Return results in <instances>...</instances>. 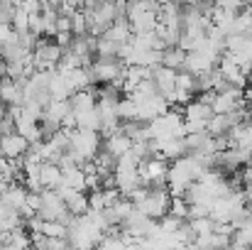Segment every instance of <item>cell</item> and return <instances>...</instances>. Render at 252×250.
Instances as JSON below:
<instances>
[{
	"instance_id": "d4e9b609",
	"label": "cell",
	"mask_w": 252,
	"mask_h": 250,
	"mask_svg": "<svg viewBox=\"0 0 252 250\" xmlns=\"http://www.w3.org/2000/svg\"><path fill=\"white\" fill-rule=\"evenodd\" d=\"M243 10H248L252 15V0H245V2H243Z\"/></svg>"
},
{
	"instance_id": "603a6c76",
	"label": "cell",
	"mask_w": 252,
	"mask_h": 250,
	"mask_svg": "<svg viewBox=\"0 0 252 250\" xmlns=\"http://www.w3.org/2000/svg\"><path fill=\"white\" fill-rule=\"evenodd\" d=\"M71 37H74L71 32H57V35H54V42H57L62 49H66V47L71 44Z\"/></svg>"
},
{
	"instance_id": "8fae6325",
	"label": "cell",
	"mask_w": 252,
	"mask_h": 250,
	"mask_svg": "<svg viewBox=\"0 0 252 250\" xmlns=\"http://www.w3.org/2000/svg\"><path fill=\"white\" fill-rule=\"evenodd\" d=\"M181 115H184V120H208V118L213 115V110H211L208 103L193 98V101H189V103L181 108Z\"/></svg>"
},
{
	"instance_id": "2e32d148",
	"label": "cell",
	"mask_w": 252,
	"mask_h": 250,
	"mask_svg": "<svg viewBox=\"0 0 252 250\" xmlns=\"http://www.w3.org/2000/svg\"><path fill=\"white\" fill-rule=\"evenodd\" d=\"M49 93H52V98H69V96H71V88H69V83H66L62 71H52Z\"/></svg>"
},
{
	"instance_id": "7a4b0ae2",
	"label": "cell",
	"mask_w": 252,
	"mask_h": 250,
	"mask_svg": "<svg viewBox=\"0 0 252 250\" xmlns=\"http://www.w3.org/2000/svg\"><path fill=\"white\" fill-rule=\"evenodd\" d=\"M167 169H169V160L159 157V155H152L147 160H142L137 172H140V179L145 186H167Z\"/></svg>"
},
{
	"instance_id": "f1b7e54d",
	"label": "cell",
	"mask_w": 252,
	"mask_h": 250,
	"mask_svg": "<svg viewBox=\"0 0 252 250\" xmlns=\"http://www.w3.org/2000/svg\"><path fill=\"white\" fill-rule=\"evenodd\" d=\"M127 2H140V0H127Z\"/></svg>"
},
{
	"instance_id": "7402d4cb",
	"label": "cell",
	"mask_w": 252,
	"mask_h": 250,
	"mask_svg": "<svg viewBox=\"0 0 252 250\" xmlns=\"http://www.w3.org/2000/svg\"><path fill=\"white\" fill-rule=\"evenodd\" d=\"M243 2H245V0H213V5H218V7H223V10H230V12L243 10Z\"/></svg>"
},
{
	"instance_id": "8992f818",
	"label": "cell",
	"mask_w": 252,
	"mask_h": 250,
	"mask_svg": "<svg viewBox=\"0 0 252 250\" xmlns=\"http://www.w3.org/2000/svg\"><path fill=\"white\" fill-rule=\"evenodd\" d=\"M152 81L157 86V91L164 96L171 106V96H174V86H176V69H169L164 64L152 69Z\"/></svg>"
},
{
	"instance_id": "44dd1931",
	"label": "cell",
	"mask_w": 252,
	"mask_h": 250,
	"mask_svg": "<svg viewBox=\"0 0 252 250\" xmlns=\"http://www.w3.org/2000/svg\"><path fill=\"white\" fill-rule=\"evenodd\" d=\"M206 130V120H184V135L189 133H203Z\"/></svg>"
},
{
	"instance_id": "3957f363",
	"label": "cell",
	"mask_w": 252,
	"mask_h": 250,
	"mask_svg": "<svg viewBox=\"0 0 252 250\" xmlns=\"http://www.w3.org/2000/svg\"><path fill=\"white\" fill-rule=\"evenodd\" d=\"M123 69H125V64H123V59H118V57H113V59H93V64L88 67V71H91V81L93 83H110L115 81L118 76H123Z\"/></svg>"
},
{
	"instance_id": "484cf974",
	"label": "cell",
	"mask_w": 252,
	"mask_h": 250,
	"mask_svg": "<svg viewBox=\"0 0 252 250\" xmlns=\"http://www.w3.org/2000/svg\"><path fill=\"white\" fill-rule=\"evenodd\" d=\"M248 88H252V69H250V74H248Z\"/></svg>"
},
{
	"instance_id": "52a82bcc",
	"label": "cell",
	"mask_w": 252,
	"mask_h": 250,
	"mask_svg": "<svg viewBox=\"0 0 252 250\" xmlns=\"http://www.w3.org/2000/svg\"><path fill=\"white\" fill-rule=\"evenodd\" d=\"M100 147L108 150L110 155L120 157V155L130 152V147H132V138H130L127 133H123V130H115V133H110V135L103 138V145H100Z\"/></svg>"
},
{
	"instance_id": "ac0fdd59",
	"label": "cell",
	"mask_w": 252,
	"mask_h": 250,
	"mask_svg": "<svg viewBox=\"0 0 252 250\" xmlns=\"http://www.w3.org/2000/svg\"><path fill=\"white\" fill-rule=\"evenodd\" d=\"M169 214L179 216V218H189V201L184 196H171L169 201Z\"/></svg>"
},
{
	"instance_id": "ba28073f",
	"label": "cell",
	"mask_w": 252,
	"mask_h": 250,
	"mask_svg": "<svg viewBox=\"0 0 252 250\" xmlns=\"http://www.w3.org/2000/svg\"><path fill=\"white\" fill-rule=\"evenodd\" d=\"M0 201H5V204H10L12 209L20 211L25 206V201H27V186L22 181H7L5 191L0 194Z\"/></svg>"
},
{
	"instance_id": "4fadbf2b",
	"label": "cell",
	"mask_w": 252,
	"mask_h": 250,
	"mask_svg": "<svg viewBox=\"0 0 252 250\" xmlns=\"http://www.w3.org/2000/svg\"><path fill=\"white\" fill-rule=\"evenodd\" d=\"M118 52H120V44L118 42L108 39L105 35H98L95 37V57L98 59H113V57H118Z\"/></svg>"
},
{
	"instance_id": "d6986e66",
	"label": "cell",
	"mask_w": 252,
	"mask_h": 250,
	"mask_svg": "<svg viewBox=\"0 0 252 250\" xmlns=\"http://www.w3.org/2000/svg\"><path fill=\"white\" fill-rule=\"evenodd\" d=\"M88 209H91V211H103V209H105L103 189H91V194H88Z\"/></svg>"
},
{
	"instance_id": "6da1fadb",
	"label": "cell",
	"mask_w": 252,
	"mask_h": 250,
	"mask_svg": "<svg viewBox=\"0 0 252 250\" xmlns=\"http://www.w3.org/2000/svg\"><path fill=\"white\" fill-rule=\"evenodd\" d=\"M169 201H171V194H169L167 186H147V194H145L135 206H137V211H142L145 216L159 221L169 211Z\"/></svg>"
},
{
	"instance_id": "30bf717a",
	"label": "cell",
	"mask_w": 252,
	"mask_h": 250,
	"mask_svg": "<svg viewBox=\"0 0 252 250\" xmlns=\"http://www.w3.org/2000/svg\"><path fill=\"white\" fill-rule=\"evenodd\" d=\"M39 181H42V189H57L62 184V167L57 162H42L39 165Z\"/></svg>"
},
{
	"instance_id": "5bb4252c",
	"label": "cell",
	"mask_w": 252,
	"mask_h": 250,
	"mask_svg": "<svg viewBox=\"0 0 252 250\" xmlns=\"http://www.w3.org/2000/svg\"><path fill=\"white\" fill-rule=\"evenodd\" d=\"M230 246H235V248H250L252 246V221L250 218H248L245 223H240V226L233 231Z\"/></svg>"
},
{
	"instance_id": "4316f807",
	"label": "cell",
	"mask_w": 252,
	"mask_h": 250,
	"mask_svg": "<svg viewBox=\"0 0 252 250\" xmlns=\"http://www.w3.org/2000/svg\"><path fill=\"white\" fill-rule=\"evenodd\" d=\"M5 186H7V181H0V194L5 191Z\"/></svg>"
},
{
	"instance_id": "e0dca14e",
	"label": "cell",
	"mask_w": 252,
	"mask_h": 250,
	"mask_svg": "<svg viewBox=\"0 0 252 250\" xmlns=\"http://www.w3.org/2000/svg\"><path fill=\"white\" fill-rule=\"evenodd\" d=\"M71 32L74 35H88V15L84 7L71 12Z\"/></svg>"
},
{
	"instance_id": "83f0119b",
	"label": "cell",
	"mask_w": 252,
	"mask_h": 250,
	"mask_svg": "<svg viewBox=\"0 0 252 250\" xmlns=\"http://www.w3.org/2000/svg\"><path fill=\"white\" fill-rule=\"evenodd\" d=\"M2 67H5V62H2V59H0V76H2Z\"/></svg>"
},
{
	"instance_id": "ffe728a7",
	"label": "cell",
	"mask_w": 252,
	"mask_h": 250,
	"mask_svg": "<svg viewBox=\"0 0 252 250\" xmlns=\"http://www.w3.org/2000/svg\"><path fill=\"white\" fill-rule=\"evenodd\" d=\"M17 39V32L12 30L10 22H0V44H7V42H15Z\"/></svg>"
},
{
	"instance_id": "5b68a950",
	"label": "cell",
	"mask_w": 252,
	"mask_h": 250,
	"mask_svg": "<svg viewBox=\"0 0 252 250\" xmlns=\"http://www.w3.org/2000/svg\"><path fill=\"white\" fill-rule=\"evenodd\" d=\"M27 147H30V140L22 138L17 130H15V133H5V135L0 138V155L7 157V160L22 157V155L27 152Z\"/></svg>"
},
{
	"instance_id": "7c38bea8",
	"label": "cell",
	"mask_w": 252,
	"mask_h": 250,
	"mask_svg": "<svg viewBox=\"0 0 252 250\" xmlns=\"http://www.w3.org/2000/svg\"><path fill=\"white\" fill-rule=\"evenodd\" d=\"M74 115H76V128L79 130H98L100 133V115H98L95 106L86 108V110H74Z\"/></svg>"
},
{
	"instance_id": "9a60e30c",
	"label": "cell",
	"mask_w": 252,
	"mask_h": 250,
	"mask_svg": "<svg viewBox=\"0 0 252 250\" xmlns=\"http://www.w3.org/2000/svg\"><path fill=\"white\" fill-rule=\"evenodd\" d=\"M184 59H186V52L181 49V47H167V49H162V64L169 67V69H181L184 67Z\"/></svg>"
},
{
	"instance_id": "9c48e42d",
	"label": "cell",
	"mask_w": 252,
	"mask_h": 250,
	"mask_svg": "<svg viewBox=\"0 0 252 250\" xmlns=\"http://www.w3.org/2000/svg\"><path fill=\"white\" fill-rule=\"evenodd\" d=\"M0 101L5 106H20L22 103V83L2 76L0 79Z\"/></svg>"
},
{
	"instance_id": "cb8c5ba5",
	"label": "cell",
	"mask_w": 252,
	"mask_h": 250,
	"mask_svg": "<svg viewBox=\"0 0 252 250\" xmlns=\"http://www.w3.org/2000/svg\"><path fill=\"white\" fill-rule=\"evenodd\" d=\"M5 113H7V106H5V103H2V101H0V120H2V118H5Z\"/></svg>"
},
{
	"instance_id": "277c9868",
	"label": "cell",
	"mask_w": 252,
	"mask_h": 250,
	"mask_svg": "<svg viewBox=\"0 0 252 250\" xmlns=\"http://www.w3.org/2000/svg\"><path fill=\"white\" fill-rule=\"evenodd\" d=\"M66 211L69 209H66V204L59 196L57 189H42V201H39V209H37V216L39 218H44V221H59Z\"/></svg>"
}]
</instances>
